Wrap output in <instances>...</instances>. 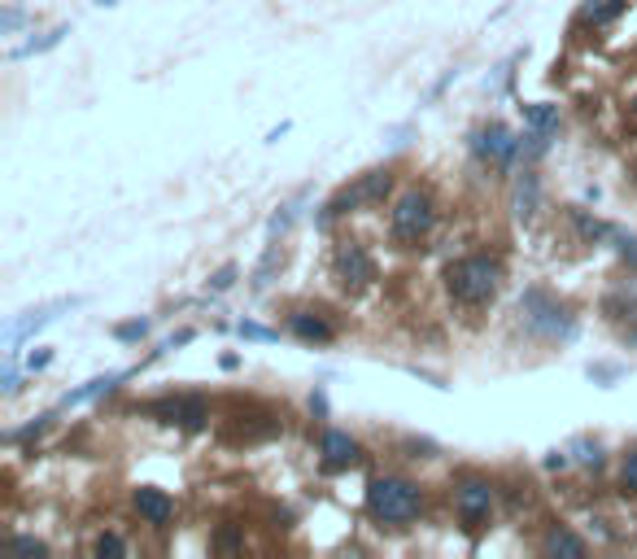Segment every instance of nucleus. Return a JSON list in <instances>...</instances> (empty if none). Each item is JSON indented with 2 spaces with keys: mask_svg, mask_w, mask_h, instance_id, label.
Here are the masks:
<instances>
[{
  "mask_svg": "<svg viewBox=\"0 0 637 559\" xmlns=\"http://www.w3.org/2000/svg\"><path fill=\"white\" fill-rule=\"evenodd\" d=\"M446 289L459 306H489L502 289V263L489 254H467L446 267Z\"/></svg>",
  "mask_w": 637,
  "mask_h": 559,
  "instance_id": "nucleus-1",
  "label": "nucleus"
},
{
  "mask_svg": "<svg viewBox=\"0 0 637 559\" xmlns=\"http://www.w3.org/2000/svg\"><path fill=\"white\" fill-rule=\"evenodd\" d=\"M424 511V494H419L415 481L406 477H376L367 485V516L376 525H389V529H402Z\"/></svg>",
  "mask_w": 637,
  "mask_h": 559,
  "instance_id": "nucleus-2",
  "label": "nucleus"
},
{
  "mask_svg": "<svg viewBox=\"0 0 637 559\" xmlns=\"http://www.w3.org/2000/svg\"><path fill=\"white\" fill-rule=\"evenodd\" d=\"M432 223H437V206H432V197L424 193V188L402 193L389 210V232H393L398 245H419L432 232Z\"/></svg>",
  "mask_w": 637,
  "mask_h": 559,
  "instance_id": "nucleus-3",
  "label": "nucleus"
},
{
  "mask_svg": "<svg viewBox=\"0 0 637 559\" xmlns=\"http://www.w3.org/2000/svg\"><path fill=\"white\" fill-rule=\"evenodd\" d=\"M520 315H524V328L533 332V337H546V341H568L572 332H576L572 315H568V306H559L555 297H546L542 289L524 293Z\"/></svg>",
  "mask_w": 637,
  "mask_h": 559,
  "instance_id": "nucleus-4",
  "label": "nucleus"
},
{
  "mask_svg": "<svg viewBox=\"0 0 637 559\" xmlns=\"http://www.w3.org/2000/svg\"><path fill=\"white\" fill-rule=\"evenodd\" d=\"M467 149H472V158L476 162H485V166H498V171H507V166H515V158H520V140L511 136V127L507 123H480L472 136H467Z\"/></svg>",
  "mask_w": 637,
  "mask_h": 559,
  "instance_id": "nucleus-5",
  "label": "nucleus"
},
{
  "mask_svg": "<svg viewBox=\"0 0 637 559\" xmlns=\"http://www.w3.org/2000/svg\"><path fill=\"white\" fill-rule=\"evenodd\" d=\"M389 188H393V175H389V171H367L358 184L341 188V193H336L328 206H323L319 223L328 228L336 214H350V210H358V206H371V201H384V197H389Z\"/></svg>",
  "mask_w": 637,
  "mask_h": 559,
  "instance_id": "nucleus-6",
  "label": "nucleus"
},
{
  "mask_svg": "<svg viewBox=\"0 0 637 559\" xmlns=\"http://www.w3.org/2000/svg\"><path fill=\"white\" fill-rule=\"evenodd\" d=\"M494 498H498V490L485 477H463L459 485H454V507H459L463 529H472V533L485 529L489 511H494Z\"/></svg>",
  "mask_w": 637,
  "mask_h": 559,
  "instance_id": "nucleus-7",
  "label": "nucleus"
},
{
  "mask_svg": "<svg viewBox=\"0 0 637 559\" xmlns=\"http://www.w3.org/2000/svg\"><path fill=\"white\" fill-rule=\"evenodd\" d=\"M332 271H336V280H341L345 289H367V284L376 280V263H371V254H367V249L358 245V241L336 245Z\"/></svg>",
  "mask_w": 637,
  "mask_h": 559,
  "instance_id": "nucleus-8",
  "label": "nucleus"
},
{
  "mask_svg": "<svg viewBox=\"0 0 637 559\" xmlns=\"http://www.w3.org/2000/svg\"><path fill=\"white\" fill-rule=\"evenodd\" d=\"M149 415H158L162 424H179V428H188V433H197V428H206L210 420V407H206V398H162V402H149L144 407Z\"/></svg>",
  "mask_w": 637,
  "mask_h": 559,
  "instance_id": "nucleus-9",
  "label": "nucleus"
},
{
  "mask_svg": "<svg viewBox=\"0 0 637 559\" xmlns=\"http://www.w3.org/2000/svg\"><path fill=\"white\" fill-rule=\"evenodd\" d=\"M319 455H323V468L328 472H341V468H354L358 459H363V450L350 433H341V428H323L319 433Z\"/></svg>",
  "mask_w": 637,
  "mask_h": 559,
  "instance_id": "nucleus-10",
  "label": "nucleus"
},
{
  "mask_svg": "<svg viewBox=\"0 0 637 559\" xmlns=\"http://www.w3.org/2000/svg\"><path fill=\"white\" fill-rule=\"evenodd\" d=\"M131 507H136L140 520L153 525V529H166L175 520V498L166 490H158V485H140V490L131 494Z\"/></svg>",
  "mask_w": 637,
  "mask_h": 559,
  "instance_id": "nucleus-11",
  "label": "nucleus"
},
{
  "mask_svg": "<svg viewBox=\"0 0 637 559\" xmlns=\"http://www.w3.org/2000/svg\"><path fill=\"white\" fill-rule=\"evenodd\" d=\"M288 332H293L297 341H306V346H328L336 337V328L328 324L323 315H310V311H293L288 315Z\"/></svg>",
  "mask_w": 637,
  "mask_h": 559,
  "instance_id": "nucleus-12",
  "label": "nucleus"
},
{
  "mask_svg": "<svg viewBox=\"0 0 637 559\" xmlns=\"http://www.w3.org/2000/svg\"><path fill=\"white\" fill-rule=\"evenodd\" d=\"M520 110H524L528 132H542V136H555V132H559V105L533 101V105H520Z\"/></svg>",
  "mask_w": 637,
  "mask_h": 559,
  "instance_id": "nucleus-13",
  "label": "nucleus"
},
{
  "mask_svg": "<svg viewBox=\"0 0 637 559\" xmlns=\"http://www.w3.org/2000/svg\"><path fill=\"white\" fill-rule=\"evenodd\" d=\"M131 372H110V376H92L83 389H75V394H66L62 398V407H79V402H92V398H101V394H110V389L118 385V380H127Z\"/></svg>",
  "mask_w": 637,
  "mask_h": 559,
  "instance_id": "nucleus-14",
  "label": "nucleus"
},
{
  "mask_svg": "<svg viewBox=\"0 0 637 559\" xmlns=\"http://www.w3.org/2000/svg\"><path fill=\"white\" fill-rule=\"evenodd\" d=\"M624 9H629V0H585L581 22H590V27H607V22H616Z\"/></svg>",
  "mask_w": 637,
  "mask_h": 559,
  "instance_id": "nucleus-15",
  "label": "nucleus"
},
{
  "mask_svg": "<svg viewBox=\"0 0 637 559\" xmlns=\"http://www.w3.org/2000/svg\"><path fill=\"white\" fill-rule=\"evenodd\" d=\"M537 197H542V184H537L533 171H524L520 184H515V214H520V219H533V214H537Z\"/></svg>",
  "mask_w": 637,
  "mask_h": 559,
  "instance_id": "nucleus-16",
  "label": "nucleus"
},
{
  "mask_svg": "<svg viewBox=\"0 0 637 559\" xmlns=\"http://www.w3.org/2000/svg\"><path fill=\"white\" fill-rule=\"evenodd\" d=\"M542 551L546 555H585L590 546H585V538H576L572 529H550L546 542H542Z\"/></svg>",
  "mask_w": 637,
  "mask_h": 559,
  "instance_id": "nucleus-17",
  "label": "nucleus"
},
{
  "mask_svg": "<svg viewBox=\"0 0 637 559\" xmlns=\"http://www.w3.org/2000/svg\"><path fill=\"white\" fill-rule=\"evenodd\" d=\"M62 35H70V27H57V31H48V35H40V40H31V44H22V49H14L9 57H35V53H48V49H57L62 44Z\"/></svg>",
  "mask_w": 637,
  "mask_h": 559,
  "instance_id": "nucleus-18",
  "label": "nucleus"
},
{
  "mask_svg": "<svg viewBox=\"0 0 637 559\" xmlns=\"http://www.w3.org/2000/svg\"><path fill=\"white\" fill-rule=\"evenodd\" d=\"M572 223H576V232H581L585 241H603V236H611V228H607V223L590 219V214H585V210H572Z\"/></svg>",
  "mask_w": 637,
  "mask_h": 559,
  "instance_id": "nucleus-19",
  "label": "nucleus"
},
{
  "mask_svg": "<svg viewBox=\"0 0 637 559\" xmlns=\"http://www.w3.org/2000/svg\"><path fill=\"white\" fill-rule=\"evenodd\" d=\"M275 267H280V245H271V249H267V258L258 263V271H254V289H267L271 276H275Z\"/></svg>",
  "mask_w": 637,
  "mask_h": 559,
  "instance_id": "nucleus-20",
  "label": "nucleus"
},
{
  "mask_svg": "<svg viewBox=\"0 0 637 559\" xmlns=\"http://www.w3.org/2000/svg\"><path fill=\"white\" fill-rule=\"evenodd\" d=\"M293 219H297V201H288V206H280L271 214V223H267V232L271 236H284L288 228H293Z\"/></svg>",
  "mask_w": 637,
  "mask_h": 559,
  "instance_id": "nucleus-21",
  "label": "nucleus"
},
{
  "mask_svg": "<svg viewBox=\"0 0 637 559\" xmlns=\"http://www.w3.org/2000/svg\"><path fill=\"white\" fill-rule=\"evenodd\" d=\"M92 551L96 555H127V542L118 538V533H101V538L92 542Z\"/></svg>",
  "mask_w": 637,
  "mask_h": 559,
  "instance_id": "nucleus-22",
  "label": "nucleus"
},
{
  "mask_svg": "<svg viewBox=\"0 0 637 559\" xmlns=\"http://www.w3.org/2000/svg\"><path fill=\"white\" fill-rule=\"evenodd\" d=\"M620 485L629 494H637V450H629V455H624V463H620Z\"/></svg>",
  "mask_w": 637,
  "mask_h": 559,
  "instance_id": "nucleus-23",
  "label": "nucleus"
},
{
  "mask_svg": "<svg viewBox=\"0 0 637 559\" xmlns=\"http://www.w3.org/2000/svg\"><path fill=\"white\" fill-rule=\"evenodd\" d=\"M114 337L118 341H144V337H149V324H144V319H131V324H118L114 328Z\"/></svg>",
  "mask_w": 637,
  "mask_h": 559,
  "instance_id": "nucleus-24",
  "label": "nucleus"
},
{
  "mask_svg": "<svg viewBox=\"0 0 637 559\" xmlns=\"http://www.w3.org/2000/svg\"><path fill=\"white\" fill-rule=\"evenodd\" d=\"M576 459H581L585 468H598V463H603V446H598V442H576Z\"/></svg>",
  "mask_w": 637,
  "mask_h": 559,
  "instance_id": "nucleus-25",
  "label": "nucleus"
},
{
  "mask_svg": "<svg viewBox=\"0 0 637 559\" xmlns=\"http://www.w3.org/2000/svg\"><path fill=\"white\" fill-rule=\"evenodd\" d=\"M236 332H240V337H245V341H275V337H280V332H275V328H262V324H249V319H245V324H240Z\"/></svg>",
  "mask_w": 637,
  "mask_h": 559,
  "instance_id": "nucleus-26",
  "label": "nucleus"
},
{
  "mask_svg": "<svg viewBox=\"0 0 637 559\" xmlns=\"http://www.w3.org/2000/svg\"><path fill=\"white\" fill-rule=\"evenodd\" d=\"M232 284H236V267H232V263H227V267H219V271H214V276H210V289H214V293H227V289H232Z\"/></svg>",
  "mask_w": 637,
  "mask_h": 559,
  "instance_id": "nucleus-27",
  "label": "nucleus"
},
{
  "mask_svg": "<svg viewBox=\"0 0 637 559\" xmlns=\"http://www.w3.org/2000/svg\"><path fill=\"white\" fill-rule=\"evenodd\" d=\"M48 420H53V415H40V420L35 424H27V428H18V433H9V442H27V437H40L44 428H48Z\"/></svg>",
  "mask_w": 637,
  "mask_h": 559,
  "instance_id": "nucleus-28",
  "label": "nucleus"
},
{
  "mask_svg": "<svg viewBox=\"0 0 637 559\" xmlns=\"http://www.w3.org/2000/svg\"><path fill=\"white\" fill-rule=\"evenodd\" d=\"M14 546H18V551H27V555H48V546L40 538H14Z\"/></svg>",
  "mask_w": 637,
  "mask_h": 559,
  "instance_id": "nucleus-29",
  "label": "nucleus"
},
{
  "mask_svg": "<svg viewBox=\"0 0 637 559\" xmlns=\"http://www.w3.org/2000/svg\"><path fill=\"white\" fill-rule=\"evenodd\" d=\"M0 22H5V31H18L22 22H27V14H22L18 5H9V9H5V18H0Z\"/></svg>",
  "mask_w": 637,
  "mask_h": 559,
  "instance_id": "nucleus-30",
  "label": "nucleus"
},
{
  "mask_svg": "<svg viewBox=\"0 0 637 559\" xmlns=\"http://www.w3.org/2000/svg\"><path fill=\"white\" fill-rule=\"evenodd\" d=\"M48 363H53V350H40V354H31V363H27V367H31V372H44Z\"/></svg>",
  "mask_w": 637,
  "mask_h": 559,
  "instance_id": "nucleus-31",
  "label": "nucleus"
},
{
  "mask_svg": "<svg viewBox=\"0 0 637 559\" xmlns=\"http://www.w3.org/2000/svg\"><path fill=\"white\" fill-rule=\"evenodd\" d=\"M236 542H240V538H236V529H232V525H223V529H219V546H223V551H232Z\"/></svg>",
  "mask_w": 637,
  "mask_h": 559,
  "instance_id": "nucleus-32",
  "label": "nucleus"
},
{
  "mask_svg": "<svg viewBox=\"0 0 637 559\" xmlns=\"http://www.w3.org/2000/svg\"><path fill=\"white\" fill-rule=\"evenodd\" d=\"M310 411H315V415H328V398H323V389H315V394H310Z\"/></svg>",
  "mask_w": 637,
  "mask_h": 559,
  "instance_id": "nucleus-33",
  "label": "nucleus"
},
{
  "mask_svg": "<svg viewBox=\"0 0 637 559\" xmlns=\"http://www.w3.org/2000/svg\"><path fill=\"white\" fill-rule=\"evenodd\" d=\"M590 376H594V380H616L620 367H590Z\"/></svg>",
  "mask_w": 637,
  "mask_h": 559,
  "instance_id": "nucleus-34",
  "label": "nucleus"
},
{
  "mask_svg": "<svg viewBox=\"0 0 637 559\" xmlns=\"http://www.w3.org/2000/svg\"><path fill=\"white\" fill-rule=\"evenodd\" d=\"M568 463H572V459L559 455V450H555V455H546V468H550V472H555V468H568Z\"/></svg>",
  "mask_w": 637,
  "mask_h": 559,
  "instance_id": "nucleus-35",
  "label": "nucleus"
},
{
  "mask_svg": "<svg viewBox=\"0 0 637 559\" xmlns=\"http://www.w3.org/2000/svg\"><path fill=\"white\" fill-rule=\"evenodd\" d=\"M96 5H114V0H96Z\"/></svg>",
  "mask_w": 637,
  "mask_h": 559,
  "instance_id": "nucleus-36",
  "label": "nucleus"
},
{
  "mask_svg": "<svg viewBox=\"0 0 637 559\" xmlns=\"http://www.w3.org/2000/svg\"><path fill=\"white\" fill-rule=\"evenodd\" d=\"M633 114H637V101H633Z\"/></svg>",
  "mask_w": 637,
  "mask_h": 559,
  "instance_id": "nucleus-37",
  "label": "nucleus"
}]
</instances>
